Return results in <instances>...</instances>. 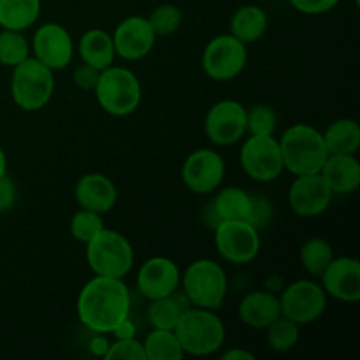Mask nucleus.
Listing matches in <instances>:
<instances>
[{"label":"nucleus","instance_id":"nucleus-15","mask_svg":"<svg viewBox=\"0 0 360 360\" xmlns=\"http://www.w3.org/2000/svg\"><path fill=\"white\" fill-rule=\"evenodd\" d=\"M333 197L334 193L320 172L294 176V181L288 188V206L297 217L315 218L329 210Z\"/></svg>","mask_w":360,"mask_h":360},{"label":"nucleus","instance_id":"nucleus-25","mask_svg":"<svg viewBox=\"0 0 360 360\" xmlns=\"http://www.w3.org/2000/svg\"><path fill=\"white\" fill-rule=\"evenodd\" d=\"M329 155H357L360 125L352 118H338L322 132Z\"/></svg>","mask_w":360,"mask_h":360},{"label":"nucleus","instance_id":"nucleus-12","mask_svg":"<svg viewBox=\"0 0 360 360\" xmlns=\"http://www.w3.org/2000/svg\"><path fill=\"white\" fill-rule=\"evenodd\" d=\"M225 178L224 157L211 148H199L185 158L181 167L183 185L195 195H207L220 188Z\"/></svg>","mask_w":360,"mask_h":360},{"label":"nucleus","instance_id":"nucleus-29","mask_svg":"<svg viewBox=\"0 0 360 360\" xmlns=\"http://www.w3.org/2000/svg\"><path fill=\"white\" fill-rule=\"evenodd\" d=\"M334 257L336 255H334L333 245L323 238L308 239L302 243L301 250H299V260H301L302 269L313 278H320V274L326 271Z\"/></svg>","mask_w":360,"mask_h":360},{"label":"nucleus","instance_id":"nucleus-42","mask_svg":"<svg viewBox=\"0 0 360 360\" xmlns=\"http://www.w3.org/2000/svg\"><path fill=\"white\" fill-rule=\"evenodd\" d=\"M221 360H255V355L246 348H229L220 355Z\"/></svg>","mask_w":360,"mask_h":360},{"label":"nucleus","instance_id":"nucleus-34","mask_svg":"<svg viewBox=\"0 0 360 360\" xmlns=\"http://www.w3.org/2000/svg\"><path fill=\"white\" fill-rule=\"evenodd\" d=\"M148 21L157 37H167L179 30L183 23V14L181 9L174 4H162L151 11Z\"/></svg>","mask_w":360,"mask_h":360},{"label":"nucleus","instance_id":"nucleus-27","mask_svg":"<svg viewBox=\"0 0 360 360\" xmlns=\"http://www.w3.org/2000/svg\"><path fill=\"white\" fill-rule=\"evenodd\" d=\"M41 0H0V28L23 32L41 16Z\"/></svg>","mask_w":360,"mask_h":360},{"label":"nucleus","instance_id":"nucleus-43","mask_svg":"<svg viewBox=\"0 0 360 360\" xmlns=\"http://www.w3.org/2000/svg\"><path fill=\"white\" fill-rule=\"evenodd\" d=\"M7 174V155L4 148L0 146V178Z\"/></svg>","mask_w":360,"mask_h":360},{"label":"nucleus","instance_id":"nucleus-6","mask_svg":"<svg viewBox=\"0 0 360 360\" xmlns=\"http://www.w3.org/2000/svg\"><path fill=\"white\" fill-rule=\"evenodd\" d=\"M53 94H55V72L37 58L30 55L27 60L13 67L11 97L18 108L27 112L41 111L51 102Z\"/></svg>","mask_w":360,"mask_h":360},{"label":"nucleus","instance_id":"nucleus-22","mask_svg":"<svg viewBox=\"0 0 360 360\" xmlns=\"http://www.w3.org/2000/svg\"><path fill=\"white\" fill-rule=\"evenodd\" d=\"M238 315L245 326L262 330L281 315L280 299L266 288L248 292L239 302Z\"/></svg>","mask_w":360,"mask_h":360},{"label":"nucleus","instance_id":"nucleus-26","mask_svg":"<svg viewBox=\"0 0 360 360\" xmlns=\"http://www.w3.org/2000/svg\"><path fill=\"white\" fill-rule=\"evenodd\" d=\"M190 301L185 294L174 292L165 297L153 299L148 306L146 319L150 322L151 329H174L178 320L181 319L183 313L190 308Z\"/></svg>","mask_w":360,"mask_h":360},{"label":"nucleus","instance_id":"nucleus-4","mask_svg":"<svg viewBox=\"0 0 360 360\" xmlns=\"http://www.w3.org/2000/svg\"><path fill=\"white\" fill-rule=\"evenodd\" d=\"M94 94L102 111L115 118H125L139 108L143 86L136 72L112 63L101 70Z\"/></svg>","mask_w":360,"mask_h":360},{"label":"nucleus","instance_id":"nucleus-8","mask_svg":"<svg viewBox=\"0 0 360 360\" xmlns=\"http://www.w3.org/2000/svg\"><path fill=\"white\" fill-rule=\"evenodd\" d=\"M278 299H280L281 315L299 326H309L323 316L329 295L319 281L297 280L281 288Z\"/></svg>","mask_w":360,"mask_h":360},{"label":"nucleus","instance_id":"nucleus-17","mask_svg":"<svg viewBox=\"0 0 360 360\" xmlns=\"http://www.w3.org/2000/svg\"><path fill=\"white\" fill-rule=\"evenodd\" d=\"M137 290L148 301L165 297L179 290L181 271L169 257H151L137 271Z\"/></svg>","mask_w":360,"mask_h":360},{"label":"nucleus","instance_id":"nucleus-13","mask_svg":"<svg viewBox=\"0 0 360 360\" xmlns=\"http://www.w3.org/2000/svg\"><path fill=\"white\" fill-rule=\"evenodd\" d=\"M204 130L214 146H232L246 136V108L234 98L214 102L206 112Z\"/></svg>","mask_w":360,"mask_h":360},{"label":"nucleus","instance_id":"nucleus-23","mask_svg":"<svg viewBox=\"0 0 360 360\" xmlns=\"http://www.w3.org/2000/svg\"><path fill=\"white\" fill-rule=\"evenodd\" d=\"M79 58L94 69L104 70L115 63L116 51L112 44V35L102 28H90L79 39Z\"/></svg>","mask_w":360,"mask_h":360},{"label":"nucleus","instance_id":"nucleus-2","mask_svg":"<svg viewBox=\"0 0 360 360\" xmlns=\"http://www.w3.org/2000/svg\"><path fill=\"white\" fill-rule=\"evenodd\" d=\"M278 143L283 158V169L292 176L316 174L329 157L322 132L308 123H295L288 127Z\"/></svg>","mask_w":360,"mask_h":360},{"label":"nucleus","instance_id":"nucleus-41","mask_svg":"<svg viewBox=\"0 0 360 360\" xmlns=\"http://www.w3.org/2000/svg\"><path fill=\"white\" fill-rule=\"evenodd\" d=\"M136 333H137L136 323H134L129 316H127L125 320H122V322L111 330L115 340H132V338H136Z\"/></svg>","mask_w":360,"mask_h":360},{"label":"nucleus","instance_id":"nucleus-19","mask_svg":"<svg viewBox=\"0 0 360 360\" xmlns=\"http://www.w3.org/2000/svg\"><path fill=\"white\" fill-rule=\"evenodd\" d=\"M74 199L79 207L104 214L118 202V188L109 176L102 172H88L77 179Z\"/></svg>","mask_w":360,"mask_h":360},{"label":"nucleus","instance_id":"nucleus-40","mask_svg":"<svg viewBox=\"0 0 360 360\" xmlns=\"http://www.w3.org/2000/svg\"><path fill=\"white\" fill-rule=\"evenodd\" d=\"M109 347H111V341H109L108 334L94 333V338L88 341V352H90L94 357L104 359L105 354H108Z\"/></svg>","mask_w":360,"mask_h":360},{"label":"nucleus","instance_id":"nucleus-7","mask_svg":"<svg viewBox=\"0 0 360 360\" xmlns=\"http://www.w3.org/2000/svg\"><path fill=\"white\" fill-rule=\"evenodd\" d=\"M183 294L190 304L204 309H220L229 290L225 269L211 259L193 260L185 273H181Z\"/></svg>","mask_w":360,"mask_h":360},{"label":"nucleus","instance_id":"nucleus-3","mask_svg":"<svg viewBox=\"0 0 360 360\" xmlns=\"http://www.w3.org/2000/svg\"><path fill=\"white\" fill-rule=\"evenodd\" d=\"M185 355L210 357L225 343V323L213 309L190 306L172 329Z\"/></svg>","mask_w":360,"mask_h":360},{"label":"nucleus","instance_id":"nucleus-31","mask_svg":"<svg viewBox=\"0 0 360 360\" xmlns=\"http://www.w3.org/2000/svg\"><path fill=\"white\" fill-rule=\"evenodd\" d=\"M30 42L18 30H0V65L16 67L30 56Z\"/></svg>","mask_w":360,"mask_h":360},{"label":"nucleus","instance_id":"nucleus-28","mask_svg":"<svg viewBox=\"0 0 360 360\" xmlns=\"http://www.w3.org/2000/svg\"><path fill=\"white\" fill-rule=\"evenodd\" d=\"M146 360H183L181 343L174 330L171 329H151V333L143 341Z\"/></svg>","mask_w":360,"mask_h":360},{"label":"nucleus","instance_id":"nucleus-9","mask_svg":"<svg viewBox=\"0 0 360 360\" xmlns=\"http://www.w3.org/2000/svg\"><path fill=\"white\" fill-rule=\"evenodd\" d=\"M214 231L218 255L234 266L253 262L260 253V231L243 220L220 221Z\"/></svg>","mask_w":360,"mask_h":360},{"label":"nucleus","instance_id":"nucleus-33","mask_svg":"<svg viewBox=\"0 0 360 360\" xmlns=\"http://www.w3.org/2000/svg\"><path fill=\"white\" fill-rule=\"evenodd\" d=\"M278 129V116L273 108L255 104L246 108V134L250 136H274Z\"/></svg>","mask_w":360,"mask_h":360},{"label":"nucleus","instance_id":"nucleus-16","mask_svg":"<svg viewBox=\"0 0 360 360\" xmlns=\"http://www.w3.org/2000/svg\"><path fill=\"white\" fill-rule=\"evenodd\" d=\"M111 35L116 56L125 62H137V60L146 58L158 39L148 18L144 16L125 18L116 25Z\"/></svg>","mask_w":360,"mask_h":360},{"label":"nucleus","instance_id":"nucleus-24","mask_svg":"<svg viewBox=\"0 0 360 360\" xmlns=\"http://www.w3.org/2000/svg\"><path fill=\"white\" fill-rule=\"evenodd\" d=\"M269 20L266 11L255 4L241 6L231 18V35L243 44H253L266 35Z\"/></svg>","mask_w":360,"mask_h":360},{"label":"nucleus","instance_id":"nucleus-39","mask_svg":"<svg viewBox=\"0 0 360 360\" xmlns=\"http://www.w3.org/2000/svg\"><path fill=\"white\" fill-rule=\"evenodd\" d=\"M18 200V188L9 176L0 178V213L13 210Z\"/></svg>","mask_w":360,"mask_h":360},{"label":"nucleus","instance_id":"nucleus-38","mask_svg":"<svg viewBox=\"0 0 360 360\" xmlns=\"http://www.w3.org/2000/svg\"><path fill=\"white\" fill-rule=\"evenodd\" d=\"M295 11L308 16H319L333 11L340 4V0H288Z\"/></svg>","mask_w":360,"mask_h":360},{"label":"nucleus","instance_id":"nucleus-36","mask_svg":"<svg viewBox=\"0 0 360 360\" xmlns=\"http://www.w3.org/2000/svg\"><path fill=\"white\" fill-rule=\"evenodd\" d=\"M273 220V206L266 197L252 195V213L248 224H252L257 231H264Z\"/></svg>","mask_w":360,"mask_h":360},{"label":"nucleus","instance_id":"nucleus-11","mask_svg":"<svg viewBox=\"0 0 360 360\" xmlns=\"http://www.w3.org/2000/svg\"><path fill=\"white\" fill-rule=\"evenodd\" d=\"M246 62V44L231 34L213 37L202 51V70L214 81L234 79L245 70Z\"/></svg>","mask_w":360,"mask_h":360},{"label":"nucleus","instance_id":"nucleus-35","mask_svg":"<svg viewBox=\"0 0 360 360\" xmlns=\"http://www.w3.org/2000/svg\"><path fill=\"white\" fill-rule=\"evenodd\" d=\"M105 360H146L144 348L136 338L132 340H115L109 347Z\"/></svg>","mask_w":360,"mask_h":360},{"label":"nucleus","instance_id":"nucleus-5","mask_svg":"<svg viewBox=\"0 0 360 360\" xmlns=\"http://www.w3.org/2000/svg\"><path fill=\"white\" fill-rule=\"evenodd\" d=\"M86 264L95 276L123 278L132 271L136 255L132 243L115 229L104 227L86 243Z\"/></svg>","mask_w":360,"mask_h":360},{"label":"nucleus","instance_id":"nucleus-20","mask_svg":"<svg viewBox=\"0 0 360 360\" xmlns=\"http://www.w3.org/2000/svg\"><path fill=\"white\" fill-rule=\"evenodd\" d=\"M320 176L334 195H350L360 186V164L357 155H329L320 169Z\"/></svg>","mask_w":360,"mask_h":360},{"label":"nucleus","instance_id":"nucleus-21","mask_svg":"<svg viewBox=\"0 0 360 360\" xmlns=\"http://www.w3.org/2000/svg\"><path fill=\"white\" fill-rule=\"evenodd\" d=\"M252 213V193L246 192L241 186H227L221 188L207 206L206 218L211 227H217L225 220H250Z\"/></svg>","mask_w":360,"mask_h":360},{"label":"nucleus","instance_id":"nucleus-37","mask_svg":"<svg viewBox=\"0 0 360 360\" xmlns=\"http://www.w3.org/2000/svg\"><path fill=\"white\" fill-rule=\"evenodd\" d=\"M98 76H101V70L94 69L88 63L81 62L79 65L74 69L72 72V83L74 86L79 88L83 91H94L95 86H97Z\"/></svg>","mask_w":360,"mask_h":360},{"label":"nucleus","instance_id":"nucleus-32","mask_svg":"<svg viewBox=\"0 0 360 360\" xmlns=\"http://www.w3.org/2000/svg\"><path fill=\"white\" fill-rule=\"evenodd\" d=\"M104 227L105 224L102 214L90 210H84V207H79V210L70 217V236H72L77 243H83V245H86V243L90 241L94 236H97Z\"/></svg>","mask_w":360,"mask_h":360},{"label":"nucleus","instance_id":"nucleus-30","mask_svg":"<svg viewBox=\"0 0 360 360\" xmlns=\"http://www.w3.org/2000/svg\"><path fill=\"white\" fill-rule=\"evenodd\" d=\"M264 330H266L267 347L276 354H287L294 350L301 340V326L283 315L278 316Z\"/></svg>","mask_w":360,"mask_h":360},{"label":"nucleus","instance_id":"nucleus-1","mask_svg":"<svg viewBox=\"0 0 360 360\" xmlns=\"http://www.w3.org/2000/svg\"><path fill=\"white\" fill-rule=\"evenodd\" d=\"M130 290L120 278L94 276L79 290L76 311L79 322L91 333L111 334L130 315Z\"/></svg>","mask_w":360,"mask_h":360},{"label":"nucleus","instance_id":"nucleus-14","mask_svg":"<svg viewBox=\"0 0 360 360\" xmlns=\"http://www.w3.org/2000/svg\"><path fill=\"white\" fill-rule=\"evenodd\" d=\"M30 51L34 53V58L44 63L53 72L63 70L74 58L72 35L63 25L55 21L42 23L32 37Z\"/></svg>","mask_w":360,"mask_h":360},{"label":"nucleus","instance_id":"nucleus-10","mask_svg":"<svg viewBox=\"0 0 360 360\" xmlns=\"http://www.w3.org/2000/svg\"><path fill=\"white\" fill-rule=\"evenodd\" d=\"M239 164L257 183L274 181L285 171L280 143L274 136H248L239 151Z\"/></svg>","mask_w":360,"mask_h":360},{"label":"nucleus","instance_id":"nucleus-18","mask_svg":"<svg viewBox=\"0 0 360 360\" xmlns=\"http://www.w3.org/2000/svg\"><path fill=\"white\" fill-rule=\"evenodd\" d=\"M320 285L329 297L336 301H360V262L355 257H334L320 274Z\"/></svg>","mask_w":360,"mask_h":360}]
</instances>
